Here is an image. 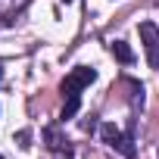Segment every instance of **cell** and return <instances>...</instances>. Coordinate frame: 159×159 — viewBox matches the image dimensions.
I'll return each instance as SVG.
<instances>
[{
  "label": "cell",
  "instance_id": "cell-10",
  "mask_svg": "<svg viewBox=\"0 0 159 159\" xmlns=\"http://www.w3.org/2000/svg\"><path fill=\"white\" fill-rule=\"evenodd\" d=\"M0 81H3V62H0Z\"/></svg>",
  "mask_w": 159,
  "mask_h": 159
},
{
  "label": "cell",
  "instance_id": "cell-5",
  "mask_svg": "<svg viewBox=\"0 0 159 159\" xmlns=\"http://www.w3.org/2000/svg\"><path fill=\"white\" fill-rule=\"evenodd\" d=\"M116 150L125 156V159H134L137 156V147H134V140H131V134H122L119 140H116Z\"/></svg>",
  "mask_w": 159,
  "mask_h": 159
},
{
  "label": "cell",
  "instance_id": "cell-2",
  "mask_svg": "<svg viewBox=\"0 0 159 159\" xmlns=\"http://www.w3.org/2000/svg\"><path fill=\"white\" fill-rule=\"evenodd\" d=\"M140 41H143L150 69H159V28L153 22H140Z\"/></svg>",
  "mask_w": 159,
  "mask_h": 159
},
{
  "label": "cell",
  "instance_id": "cell-1",
  "mask_svg": "<svg viewBox=\"0 0 159 159\" xmlns=\"http://www.w3.org/2000/svg\"><path fill=\"white\" fill-rule=\"evenodd\" d=\"M97 78V72L94 69H88V66H78V69H72L69 75H66V81H62V94L66 97H78L91 81Z\"/></svg>",
  "mask_w": 159,
  "mask_h": 159
},
{
  "label": "cell",
  "instance_id": "cell-7",
  "mask_svg": "<svg viewBox=\"0 0 159 159\" xmlns=\"http://www.w3.org/2000/svg\"><path fill=\"white\" fill-rule=\"evenodd\" d=\"M44 137H47V143H50V150H59L62 147V137H59V131L50 125V128H44Z\"/></svg>",
  "mask_w": 159,
  "mask_h": 159
},
{
  "label": "cell",
  "instance_id": "cell-3",
  "mask_svg": "<svg viewBox=\"0 0 159 159\" xmlns=\"http://www.w3.org/2000/svg\"><path fill=\"white\" fill-rule=\"evenodd\" d=\"M112 56H116L119 62H125V66H131V62H134V50H131L125 41H116V44H112Z\"/></svg>",
  "mask_w": 159,
  "mask_h": 159
},
{
  "label": "cell",
  "instance_id": "cell-6",
  "mask_svg": "<svg viewBox=\"0 0 159 159\" xmlns=\"http://www.w3.org/2000/svg\"><path fill=\"white\" fill-rule=\"evenodd\" d=\"M78 109H81V97H66V106H62L59 119H62V122H69V119H75V116H78Z\"/></svg>",
  "mask_w": 159,
  "mask_h": 159
},
{
  "label": "cell",
  "instance_id": "cell-9",
  "mask_svg": "<svg viewBox=\"0 0 159 159\" xmlns=\"http://www.w3.org/2000/svg\"><path fill=\"white\" fill-rule=\"evenodd\" d=\"M16 140H19V147H25V150H28V147H31V131H28V128H25V131H19V134H16Z\"/></svg>",
  "mask_w": 159,
  "mask_h": 159
},
{
  "label": "cell",
  "instance_id": "cell-8",
  "mask_svg": "<svg viewBox=\"0 0 159 159\" xmlns=\"http://www.w3.org/2000/svg\"><path fill=\"white\" fill-rule=\"evenodd\" d=\"M128 88H131V106H143V88L137 81H128Z\"/></svg>",
  "mask_w": 159,
  "mask_h": 159
},
{
  "label": "cell",
  "instance_id": "cell-4",
  "mask_svg": "<svg viewBox=\"0 0 159 159\" xmlns=\"http://www.w3.org/2000/svg\"><path fill=\"white\" fill-rule=\"evenodd\" d=\"M100 137H103V143L116 147V140L122 137V128H119V125H112V122H103V125H100Z\"/></svg>",
  "mask_w": 159,
  "mask_h": 159
}]
</instances>
